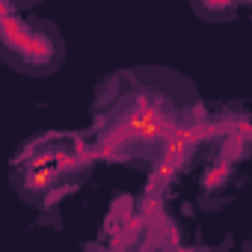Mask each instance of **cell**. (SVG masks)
Returning a JSON list of instances; mask_svg holds the SVG:
<instances>
[{
  "label": "cell",
  "mask_w": 252,
  "mask_h": 252,
  "mask_svg": "<svg viewBox=\"0 0 252 252\" xmlns=\"http://www.w3.org/2000/svg\"><path fill=\"white\" fill-rule=\"evenodd\" d=\"M0 60L21 74L45 77L63 65L65 45L54 24L9 15L0 18Z\"/></svg>",
  "instance_id": "6da1fadb"
},
{
  "label": "cell",
  "mask_w": 252,
  "mask_h": 252,
  "mask_svg": "<svg viewBox=\"0 0 252 252\" xmlns=\"http://www.w3.org/2000/svg\"><path fill=\"white\" fill-rule=\"evenodd\" d=\"M128 98L122 101L119 107V116L113 119V131L119 134V143L116 146H125V149H143V146H152V143H163V137L169 134L172 122L178 116V101L172 92L166 89H137V92H125Z\"/></svg>",
  "instance_id": "7a4b0ae2"
},
{
  "label": "cell",
  "mask_w": 252,
  "mask_h": 252,
  "mask_svg": "<svg viewBox=\"0 0 252 252\" xmlns=\"http://www.w3.org/2000/svg\"><path fill=\"white\" fill-rule=\"evenodd\" d=\"M71 166H77V158L68 143H45L42 149H33L24 160H18V166L12 169V187L24 202L45 205L60 181H65Z\"/></svg>",
  "instance_id": "3957f363"
},
{
  "label": "cell",
  "mask_w": 252,
  "mask_h": 252,
  "mask_svg": "<svg viewBox=\"0 0 252 252\" xmlns=\"http://www.w3.org/2000/svg\"><path fill=\"white\" fill-rule=\"evenodd\" d=\"M196 12H199V15H205V18H217V15H228V12H231V6H225V3H222V6H211V3L199 6V3H196Z\"/></svg>",
  "instance_id": "277c9868"
}]
</instances>
